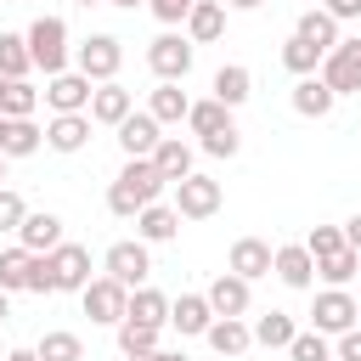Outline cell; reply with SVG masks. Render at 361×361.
Returning a JSON list of instances; mask_svg holds the SVG:
<instances>
[{"instance_id": "1", "label": "cell", "mask_w": 361, "mask_h": 361, "mask_svg": "<svg viewBox=\"0 0 361 361\" xmlns=\"http://www.w3.org/2000/svg\"><path fill=\"white\" fill-rule=\"evenodd\" d=\"M169 180L158 175V164L152 158H124V169L113 175V186H107V209L118 214V220H135L147 203H158V192H164Z\"/></svg>"}, {"instance_id": "2", "label": "cell", "mask_w": 361, "mask_h": 361, "mask_svg": "<svg viewBox=\"0 0 361 361\" xmlns=\"http://www.w3.org/2000/svg\"><path fill=\"white\" fill-rule=\"evenodd\" d=\"M79 299H85V316L90 322H102V327H118L124 316H130V288L118 282V276H90L85 288H79Z\"/></svg>"}, {"instance_id": "3", "label": "cell", "mask_w": 361, "mask_h": 361, "mask_svg": "<svg viewBox=\"0 0 361 361\" xmlns=\"http://www.w3.org/2000/svg\"><path fill=\"white\" fill-rule=\"evenodd\" d=\"M28 51H34V68H39L45 79H51V73H68V23H62V17H34Z\"/></svg>"}, {"instance_id": "4", "label": "cell", "mask_w": 361, "mask_h": 361, "mask_svg": "<svg viewBox=\"0 0 361 361\" xmlns=\"http://www.w3.org/2000/svg\"><path fill=\"white\" fill-rule=\"evenodd\" d=\"M355 322H361V299H350L344 288H322V293H316V305H310V327H316V333L338 338V333H350Z\"/></svg>"}, {"instance_id": "5", "label": "cell", "mask_w": 361, "mask_h": 361, "mask_svg": "<svg viewBox=\"0 0 361 361\" xmlns=\"http://www.w3.org/2000/svg\"><path fill=\"white\" fill-rule=\"evenodd\" d=\"M73 56H79V73H85V79L107 85V79H118V68H124V39H118V34H90Z\"/></svg>"}, {"instance_id": "6", "label": "cell", "mask_w": 361, "mask_h": 361, "mask_svg": "<svg viewBox=\"0 0 361 361\" xmlns=\"http://www.w3.org/2000/svg\"><path fill=\"white\" fill-rule=\"evenodd\" d=\"M220 203H226V192H220V180L214 175H186V180H175V209H180V220H209V214H220Z\"/></svg>"}, {"instance_id": "7", "label": "cell", "mask_w": 361, "mask_h": 361, "mask_svg": "<svg viewBox=\"0 0 361 361\" xmlns=\"http://www.w3.org/2000/svg\"><path fill=\"white\" fill-rule=\"evenodd\" d=\"M102 271H107V276H118L124 288H141V282H147V271H152V254H147V243H141V237H124V243H113V248L102 254Z\"/></svg>"}, {"instance_id": "8", "label": "cell", "mask_w": 361, "mask_h": 361, "mask_svg": "<svg viewBox=\"0 0 361 361\" xmlns=\"http://www.w3.org/2000/svg\"><path fill=\"white\" fill-rule=\"evenodd\" d=\"M90 96H96V79H85L79 68L45 79V102H51V113H90Z\"/></svg>"}, {"instance_id": "9", "label": "cell", "mask_w": 361, "mask_h": 361, "mask_svg": "<svg viewBox=\"0 0 361 361\" xmlns=\"http://www.w3.org/2000/svg\"><path fill=\"white\" fill-rule=\"evenodd\" d=\"M322 79H327L338 96L361 90V34H355V39H338V45L322 56Z\"/></svg>"}, {"instance_id": "10", "label": "cell", "mask_w": 361, "mask_h": 361, "mask_svg": "<svg viewBox=\"0 0 361 361\" xmlns=\"http://www.w3.org/2000/svg\"><path fill=\"white\" fill-rule=\"evenodd\" d=\"M147 68H152L158 79H186V73H192V39H186V34H158V39L147 45Z\"/></svg>"}, {"instance_id": "11", "label": "cell", "mask_w": 361, "mask_h": 361, "mask_svg": "<svg viewBox=\"0 0 361 361\" xmlns=\"http://www.w3.org/2000/svg\"><path fill=\"white\" fill-rule=\"evenodd\" d=\"M51 271H56V293H79L90 282V248L85 243H56L51 248Z\"/></svg>"}, {"instance_id": "12", "label": "cell", "mask_w": 361, "mask_h": 361, "mask_svg": "<svg viewBox=\"0 0 361 361\" xmlns=\"http://www.w3.org/2000/svg\"><path fill=\"white\" fill-rule=\"evenodd\" d=\"M288 102H293L299 118H327L333 102H338V90H333L322 73H305V79H293V96H288Z\"/></svg>"}, {"instance_id": "13", "label": "cell", "mask_w": 361, "mask_h": 361, "mask_svg": "<svg viewBox=\"0 0 361 361\" xmlns=\"http://www.w3.org/2000/svg\"><path fill=\"white\" fill-rule=\"evenodd\" d=\"M90 113H51V124H45V147L51 152H85V141H90Z\"/></svg>"}, {"instance_id": "14", "label": "cell", "mask_w": 361, "mask_h": 361, "mask_svg": "<svg viewBox=\"0 0 361 361\" xmlns=\"http://www.w3.org/2000/svg\"><path fill=\"white\" fill-rule=\"evenodd\" d=\"M17 243H23L28 254H51L56 243H68V237H62V214H51V209H28V220L17 226Z\"/></svg>"}, {"instance_id": "15", "label": "cell", "mask_w": 361, "mask_h": 361, "mask_svg": "<svg viewBox=\"0 0 361 361\" xmlns=\"http://www.w3.org/2000/svg\"><path fill=\"white\" fill-rule=\"evenodd\" d=\"M271 271H276L282 288H310V282H316V254H310L305 243H282L276 259H271Z\"/></svg>"}, {"instance_id": "16", "label": "cell", "mask_w": 361, "mask_h": 361, "mask_svg": "<svg viewBox=\"0 0 361 361\" xmlns=\"http://www.w3.org/2000/svg\"><path fill=\"white\" fill-rule=\"evenodd\" d=\"M209 305H214V316H243V310L254 305V282L237 276V271H220V276L209 282Z\"/></svg>"}, {"instance_id": "17", "label": "cell", "mask_w": 361, "mask_h": 361, "mask_svg": "<svg viewBox=\"0 0 361 361\" xmlns=\"http://www.w3.org/2000/svg\"><path fill=\"white\" fill-rule=\"evenodd\" d=\"M209 322H214V305H209V293H180V299H169V327H175L180 338H197V333H209Z\"/></svg>"}, {"instance_id": "18", "label": "cell", "mask_w": 361, "mask_h": 361, "mask_svg": "<svg viewBox=\"0 0 361 361\" xmlns=\"http://www.w3.org/2000/svg\"><path fill=\"white\" fill-rule=\"evenodd\" d=\"M135 113V96L118 85V79H107V85H96V96H90V118L96 124H107V130H118L124 118Z\"/></svg>"}, {"instance_id": "19", "label": "cell", "mask_w": 361, "mask_h": 361, "mask_svg": "<svg viewBox=\"0 0 361 361\" xmlns=\"http://www.w3.org/2000/svg\"><path fill=\"white\" fill-rule=\"evenodd\" d=\"M158 141H164V124H158L152 113H130V118L118 124V147H124V158H152Z\"/></svg>"}, {"instance_id": "20", "label": "cell", "mask_w": 361, "mask_h": 361, "mask_svg": "<svg viewBox=\"0 0 361 361\" xmlns=\"http://www.w3.org/2000/svg\"><path fill=\"white\" fill-rule=\"evenodd\" d=\"M271 259H276V248H271V243H259V237H237V243H231L226 271H237V276L259 282V276H271Z\"/></svg>"}, {"instance_id": "21", "label": "cell", "mask_w": 361, "mask_h": 361, "mask_svg": "<svg viewBox=\"0 0 361 361\" xmlns=\"http://www.w3.org/2000/svg\"><path fill=\"white\" fill-rule=\"evenodd\" d=\"M135 237L141 243H175L180 237V209L175 203H147L135 214Z\"/></svg>"}, {"instance_id": "22", "label": "cell", "mask_w": 361, "mask_h": 361, "mask_svg": "<svg viewBox=\"0 0 361 361\" xmlns=\"http://www.w3.org/2000/svg\"><path fill=\"white\" fill-rule=\"evenodd\" d=\"M203 338H209L214 355H243V350H254V327H248L243 316H214Z\"/></svg>"}, {"instance_id": "23", "label": "cell", "mask_w": 361, "mask_h": 361, "mask_svg": "<svg viewBox=\"0 0 361 361\" xmlns=\"http://www.w3.org/2000/svg\"><path fill=\"white\" fill-rule=\"evenodd\" d=\"M147 113H152L158 124H186V113H192V96L180 90V79H158V90L147 96Z\"/></svg>"}, {"instance_id": "24", "label": "cell", "mask_w": 361, "mask_h": 361, "mask_svg": "<svg viewBox=\"0 0 361 361\" xmlns=\"http://www.w3.org/2000/svg\"><path fill=\"white\" fill-rule=\"evenodd\" d=\"M226 34V0H197L192 11H186V39L192 45H209V39H220Z\"/></svg>"}, {"instance_id": "25", "label": "cell", "mask_w": 361, "mask_h": 361, "mask_svg": "<svg viewBox=\"0 0 361 361\" xmlns=\"http://www.w3.org/2000/svg\"><path fill=\"white\" fill-rule=\"evenodd\" d=\"M39 147H45V130L34 118H6V130H0V152L6 158H34Z\"/></svg>"}, {"instance_id": "26", "label": "cell", "mask_w": 361, "mask_h": 361, "mask_svg": "<svg viewBox=\"0 0 361 361\" xmlns=\"http://www.w3.org/2000/svg\"><path fill=\"white\" fill-rule=\"evenodd\" d=\"M209 90H214V102H226V107H243V102L254 96V73H248L243 62H226V68L214 73V85H209Z\"/></svg>"}, {"instance_id": "27", "label": "cell", "mask_w": 361, "mask_h": 361, "mask_svg": "<svg viewBox=\"0 0 361 361\" xmlns=\"http://www.w3.org/2000/svg\"><path fill=\"white\" fill-rule=\"evenodd\" d=\"M152 164H158V175L175 186V180H186V175H192V147H186L180 135H164V141L152 147Z\"/></svg>"}, {"instance_id": "28", "label": "cell", "mask_w": 361, "mask_h": 361, "mask_svg": "<svg viewBox=\"0 0 361 361\" xmlns=\"http://www.w3.org/2000/svg\"><path fill=\"white\" fill-rule=\"evenodd\" d=\"M293 34H305V39H310V45H322V51H333V45H338V17H333L327 6H305Z\"/></svg>"}, {"instance_id": "29", "label": "cell", "mask_w": 361, "mask_h": 361, "mask_svg": "<svg viewBox=\"0 0 361 361\" xmlns=\"http://www.w3.org/2000/svg\"><path fill=\"white\" fill-rule=\"evenodd\" d=\"M293 333H299V322H293L288 310H265V316L254 322V344H259V350H288Z\"/></svg>"}, {"instance_id": "30", "label": "cell", "mask_w": 361, "mask_h": 361, "mask_svg": "<svg viewBox=\"0 0 361 361\" xmlns=\"http://www.w3.org/2000/svg\"><path fill=\"white\" fill-rule=\"evenodd\" d=\"M322 56H327V51H322V45H310L305 34H293V39L282 45V68H288L293 79H305V73H322Z\"/></svg>"}, {"instance_id": "31", "label": "cell", "mask_w": 361, "mask_h": 361, "mask_svg": "<svg viewBox=\"0 0 361 361\" xmlns=\"http://www.w3.org/2000/svg\"><path fill=\"white\" fill-rule=\"evenodd\" d=\"M28 271H34V254L17 243V248H0V288L6 293H28Z\"/></svg>"}, {"instance_id": "32", "label": "cell", "mask_w": 361, "mask_h": 361, "mask_svg": "<svg viewBox=\"0 0 361 361\" xmlns=\"http://www.w3.org/2000/svg\"><path fill=\"white\" fill-rule=\"evenodd\" d=\"M39 361H85V338L79 333H68V327H51V333H39Z\"/></svg>"}, {"instance_id": "33", "label": "cell", "mask_w": 361, "mask_h": 361, "mask_svg": "<svg viewBox=\"0 0 361 361\" xmlns=\"http://www.w3.org/2000/svg\"><path fill=\"white\" fill-rule=\"evenodd\" d=\"M0 73H6V79H28V73H34L28 34H0Z\"/></svg>"}, {"instance_id": "34", "label": "cell", "mask_w": 361, "mask_h": 361, "mask_svg": "<svg viewBox=\"0 0 361 361\" xmlns=\"http://www.w3.org/2000/svg\"><path fill=\"white\" fill-rule=\"evenodd\" d=\"M130 316L135 322H152V327H169V299L141 282V288H130Z\"/></svg>"}, {"instance_id": "35", "label": "cell", "mask_w": 361, "mask_h": 361, "mask_svg": "<svg viewBox=\"0 0 361 361\" xmlns=\"http://www.w3.org/2000/svg\"><path fill=\"white\" fill-rule=\"evenodd\" d=\"M186 124H192V135L203 141V135H214V130H226V124H231V107H226V102H214V96H209V102H192Z\"/></svg>"}, {"instance_id": "36", "label": "cell", "mask_w": 361, "mask_h": 361, "mask_svg": "<svg viewBox=\"0 0 361 361\" xmlns=\"http://www.w3.org/2000/svg\"><path fill=\"white\" fill-rule=\"evenodd\" d=\"M355 271H361V254H355V248H338V254L316 259V276H322L327 288H344V282H350Z\"/></svg>"}, {"instance_id": "37", "label": "cell", "mask_w": 361, "mask_h": 361, "mask_svg": "<svg viewBox=\"0 0 361 361\" xmlns=\"http://www.w3.org/2000/svg\"><path fill=\"white\" fill-rule=\"evenodd\" d=\"M158 333H164V327H152V322H135V316H124V322H118V350H124V355L158 350Z\"/></svg>"}, {"instance_id": "38", "label": "cell", "mask_w": 361, "mask_h": 361, "mask_svg": "<svg viewBox=\"0 0 361 361\" xmlns=\"http://www.w3.org/2000/svg\"><path fill=\"white\" fill-rule=\"evenodd\" d=\"M288 361H333V344H327V333H316V327H299V333H293V344H288Z\"/></svg>"}, {"instance_id": "39", "label": "cell", "mask_w": 361, "mask_h": 361, "mask_svg": "<svg viewBox=\"0 0 361 361\" xmlns=\"http://www.w3.org/2000/svg\"><path fill=\"white\" fill-rule=\"evenodd\" d=\"M34 107H39V90H34L28 79H11V85H6L0 113H6V118H34Z\"/></svg>"}, {"instance_id": "40", "label": "cell", "mask_w": 361, "mask_h": 361, "mask_svg": "<svg viewBox=\"0 0 361 361\" xmlns=\"http://www.w3.org/2000/svg\"><path fill=\"white\" fill-rule=\"evenodd\" d=\"M305 248H310L316 259H327V254H338V248H350V243H344V226H310Z\"/></svg>"}, {"instance_id": "41", "label": "cell", "mask_w": 361, "mask_h": 361, "mask_svg": "<svg viewBox=\"0 0 361 361\" xmlns=\"http://www.w3.org/2000/svg\"><path fill=\"white\" fill-rule=\"evenodd\" d=\"M237 147H243V135H237V124H226V130H214V135H203V152H209V158H237Z\"/></svg>"}, {"instance_id": "42", "label": "cell", "mask_w": 361, "mask_h": 361, "mask_svg": "<svg viewBox=\"0 0 361 361\" xmlns=\"http://www.w3.org/2000/svg\"><path fill=\"white\" fill-rule=\"evenodd\" d=\"M23 220H28V203H23L11 186H0V231H17Z\"/></svg>"}, {"instance_id": "43", "label": "cell", "mask_w": 361, "mask_h": 361, "mask_svg": "<svg viewBox=\"0 0 361 361\" xmlns=\"http://www.w3.org/2000/svg\"><path fill=\"white\" fill-rule=\"evenodd\" d=\"M28 293H56V271H51V254H34V271H28Z\"/></svg>"}, {"instance_id": "44", "label": "cell", "mask_w": 361, "mask_h": 361, "mask_svg": "<svg viewBox=\"0 0 361 361\" xmlns=\"http://www.w3.org/2000/svg\"><path fill=\"white\" fill-rule=\"evenodd\" d=\"M147 6H152L158 23H186V11H192L197 0H147Z\"/></svg>"}, {"instance_id": "45", "label": "cell", "mask_w": 361, "mask_h": 361, "mask_svg": "<svg viewBox=\"0 0 361 361\" xmlns=\"http://www.w3.org/2000/svg\"><path fill=\"white\" fill-rule=\"evenodd\" d=\"M333 355H338V361H361V322H355L350 333H338V344H333Z\"/></svg>"}, {"instance_id": "46", "label": "cell", "mask_w": 361, "mask_h": 361, "mask_svg": "<svg viewBox=\"0 0 361 361\" xmlns=\"http://www.w3.org/2000/svg\"><path fill=\"white\" fill-rule=\"evenodd\" d=\"M322 6H327V11L338 17V23H350V17H361V0H322Z\"/></svg>"}, {"instance_id": "47", "label": "cell", "mask_w": 361, "mask_h": 361, "mask_svg": "<svg viewBox=\"0 0 361 361\" xmlns=\"http://www.w3.org/2000/svg\"><path fill=\"white\" fill-rule=\"evenodd\" d=\"M344 243L361 254V214H350V220H344Z\"/></svg>"}, {"instance_id": "48", "label": "cell", "mask_w": 361, "mask_h": 361, "mask_svg": "<svg viewBox=\"0 0 361 361\" xmlns=\"http://www.w3.org/2000/svg\"><path fill=\"white\" fill-rule=\"evenodd\" d=\"M226 6H231V11H259L265 0H226Z\"/></svg>"}, {"instance_id": "49", "label": "cell", "mask_w": 361, "mask_h": 361, "mask_svg": "<svg viewBox=\"0 0 361 361\" xmlns=\"http://www.w3.org/2000/svg\"><path fill=\"white\" fill-rule=\"evenodd\" d=\"M6 322H11V293L0 288V327H6Z\"/></svg>"}, {"instance_id": "50", "label": "cell", "mask_w": 361, "mask_h": 361, "mask_svg": "<svg viewBox=\"0 0 361 361\" xmlns=\"http://www.w3.org/2000/svg\"><path fill=\"white\" fill-rule=\"evenodd\" d=\"M6 361H39V350H11Z\"/></svg>"}, {"instance_id": "51", "label": "cell", "mask_w": 361, "mask_h": 361, "mask_svg": "<svg viewBox=\"0 0 361 361\" xmlns=\"http://www.w3.org/2000/svg\"><path fill=\"white\" fill-rule=\"evenodd\" d=\"M158 361H186V355L180 350H158Z\"/></svg>"}, {"instance_id": "52", "label": "cell", "mask_w": 361, "mask_h": 361, "mask_svg": "<svg viewBox=\"0 0 361 361\" xmlns=\"http://www.w3.org/2000/svg\"><path fill=\"white\" fill-rule=\"evenodd\" d=\"M124 361H158V350H141V355H124Z\"/></svg>"}, {"instance_id": "53", "label": "cell", "mask_w": 361, "mask_h": 361, "mask_svg": "<svg viewBox=\"0 0 361 361\" xmlns=\"http://www.w3.org/2000/svg\"><path fill=\"white\" fill-rule=\"evenodd\" d=\"M107 6H124V11H135V6H147V0H107Z\"/></svg>"}, {"instance_id": "54", "label": "cell", "mask_w": 361, "mask_h": 361, "mask_svg": "<svg viewBox=\"0 0 361 361\" xmlns=\"http://www.w3.org/2000/svg\"><path fill=\"white\" fill-rule=\"evenodd\" d=\"M6 85H11V79H6V73H0V102H6Z\"/></svg>"}, {"instance_id": "55", "label": "cell", "mask_w": 361, "mask_h": 361, "mask_svg": "<svg viewBox=\"0 0 361 361\" xmlns=\"http://www.w3.org/2000/svg\"><path fill=\"white\" fill-rule=\"evenodd\" d=\"M73 6H102V0H73Z\"/></svg>"}, {"instance_id": "56", "label": "cell", "mask_w": 361, "mask_h": 361, "mask_svg": "<svg viewBox=\"0 0 361 361\" xmlns=\"http://www.w3.org/2000/svg\"><path fill=\"white\" fill-rule=\"evenodd\" d=\"M0 180H6V152H0Z\"/></svg>"}, {"instance_id": "57", "label": "cell", "mask_w": 361, "mask_h": 361, "mask_svg": "<svg viewBox=\"0 0 361 361\" xmlns=\"http://www.w3.org/2000/svg\"><path fill=\"white\" fill-rule=\"evenodd\" d=\"M0 130H6V113H0Z\"/></svg>"}, {"instance_id": "58", "label": "cell", "mask_w": 361, "mask_h": 361, "mask_svg": "<svg viewBox=\"0 0 361 361\" xmlns=\"http://www.w3.org/2000/svg\"><path fill=\"white\" fill-rule=\"evenodd\" d=\"M305 6H316V0H305Z\"/></svg>"}, {"instance_id": "59", "label": "cell", "mask_w": 361, "mask_h": 361, "mask_svg": "<svg viewBox=\"0 0 361 361\" xmlns=\"http://www.w3.org/2000/svg\"><path fill=\"white\" fill-rule=\"evenodd\" d=\"M333 361H338V355H333Z\"/></svg>"}]
</instances>
